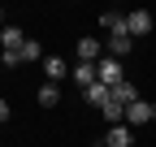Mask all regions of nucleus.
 I'll list each match as a JSON object with an SVG mask.
<instances>
[{
    "instance_id": "0eeeda50",
    "label": "nucleus",
    "mask_w": 156,
    "mask_h": 147,
    "mask_svg": "<svg viewBox=\"0 0 156 147\" xmlns=\"http://www.w3.org/2000/svg\"><path fill=\"white\" fill-rule=\"evenodd\" d=\"M113 104H122V108L139 104V91H134V82H117V87H113Z\"/></svg>"
},
{
    "instance_id": "dca6fc26",
    "label": "nucleus",
    "mask_w": 156,
    "mask_h": 147,
    "mask_svg": "<svg viewBox=\"0 0 156 147\" xmlns=\"http://www.w3.org/2000/svg\"><path fill=\"white\" fill-rule=\"evenodd\" d=\"M152 13H156V9H152Z\"/></svg>"
},
{
    "instance_id": "1a4fd4ad",
    "label": "nucleus",
    "mask_w": 156,
    "mask_h": 147,
    "mask_svg": "<svg viewBox=\"0 0 156 147\" xmlns=\"http://www.w3.org/2000/svg\"><path fill=\"white\" fill-rule=\"evenodd\" d=\"M74 82L83 87V91H87V87H95V82H100V74H95V65H74Z\"/></svg>"
},
{
    "instance_id": "39448f33",
    "label": "nucleus",
    "mask_w": 156,
    "mask_h": 147,
    "mask_svg": "<svg viewBox=\"0 0 156 147\" xmlns=\"http://www.w3.org/2000/svg\"><path fill=\"white\" fill-rule=\"evenodd\" d=\"M83 100H87V104H95V108H100V113H104V108L113 104V87H104V82H95V87H87V91H83Z\"/></svg>"
},
{
    "instance_id": "20e7f679",
    "label": "nucleus",
    "mask_w": 156,
    "mask_h": 147,
    "mask_svg": "<svg viewBox=\"0 0 156 147\" xmlns=\"http://www.w3.org/2000/svg\"><path fill=\"white\" fill-rule=\"evenodd\" d=\"M104 143H108V147H134V130H130L126 121H117V125H108Z\"/></svg>"
},
{
    "instance_id": "9b49d317",
    "label": "nucleus",
    "mask_w": 156,
    "mask_h": 147,
    "mask_svg": "<svg viewBox=\"0 0 156 147\" xmlns=\"http://www.w3.org/2000/svg\"><path fill=\"white\" fill-rule=\"evenodd\" d=\"M39 104H44V108H56V104H61V87H56V82H44V87H39Z\"/></svg>"
},
{
    "instance_id": "f03ea898",
    "label": "nucleus",
    "mask_w": 156,
    "mask_h": 147,
    "mask_svg": "<svg viewBox=\"0 0 156 147\" xmlns=\"http://www.w3.org/2000/svg\"><path fill=\"white\" fill-rule=\"evenodd\" d=\"M95 74H100V82H104V87H117V82H126V74H122V61H117V56H104L100 65H95Z\"/></svg>"
},
{
    "instance_id": "6e6552de",
    "label": "nucleus",
    "mask_w": 156,
    "mask_h": 147,
    "mask_svg": "<svg viewBox=\"0 0 156 147\" xmlns=\"http://www.w3.org/2000/svg\"><path fill=\"white\" fill-rule=\"evenodd\" d=\"M44 74H48V82H61L65 74H69V65H65V56H44Z\"/></svg>"
},
{
    "instance_id": "9d476101",
    "label": "nucleus",
    "mask_w": 156,
    "mask_h": 147,
    "mask_svg": "<svg viewBox=\"0 0 156 147\" xmlns=\"http://www.w3.org/2000/svg\"><path fill=\"white\" fill-rule=\"evenodd\" d=\"M130 43H134L130 35H108V56H117V61H122L126 52H130Z\"/></svg>"
},
{
    "instance_id": "4468645a",
    "label": "nucleus",
    "mask_w": 156,
    "mask_h": 147,
    "mask_svg": "<svg viewBox=\"0 0 156 147\" xmlns=\"http://www.w3.org/2000/svg\"><path fill=\"white\" fill-rule=\"evenodd\" d=\"M152 113H156V104H152Z\"/></svg>"
},
{
    "instance_id": "ddd939ff",
    "label": "nucleus",
    "mask_w": 156,
    "mask_h": 147,
    "mask_svg": "<svg viewBox=\"0 0 156 147\" xmlns=\"http://www.w3.org/2000/svg\"><path fill=\"white\" fill-rule=\"evenodd\" d=\"M0 61H5V69H13V65H22V52H5Z\"/></svg>"
},
{
    "instance_id": "f257e3e1",
    "label": "nucleus",
    "mask_w": 156,
    "mask_h": 147,
    "mask_svg": "<svg viewBox=\"0 0 156 147\" xmlns=\"http://www.w3.org/2000/svg\"><path fill=\"white\" fill-rule=\"evenodd\" d=\"M152 22H156V13H147V9H134V13H126V30H130V39L147 35V30H152Z\"/></svg>"
},
{
    "instance_id": "f8f14e48",
    "label": "nucleus",
    "mask_w": 156,
    "mask_h": 147,
    "mask_svg": "<svg viewBox=\"0 0 156 147\" xmlns=\"http://www.w3.org/2000/svg\"><path fill=\"white\" fill-rule=\"evenodd\" d=\"M39 56H44V43L26 39V48H22V61H39Z\"/></svg>"
},
{
    "instance_id": "2eb2a0df",
    "label": "nucleus",
    "mask_w": 156,
    "mask_h": 147,
    "mask_svg": "<svg viewBox=\"0 0 156 147\" xmlns=\"http://www.w3.org/2000/svg\"><path fill=\"white\" fill-rule=\"evenodd\" d=\"M100 147H108V143H100Z\"/></svg>"
},
{
    "instance_id": "7ed1b4c3",
    "label": "nucleus",
    "mask_w": 156,
    "mask_h": 147,
    "mask_svg": "<svg viewBox=\"0 0 156 147\" xmlns=\"http://www.w3.org/2000/svg\"><path fill=\"white\" fill-rule=\"evenodd\" d=\"M147 121H156V113H152L147 100H139V104L126 108V125H130V130H134V125H147Z\"/></svg>"
},
{
    "instance_id": "423d86ee",
    "label": "nucleus",
    "mask_w": 156,
    "mask_h": 147,
    "mask_svg": "<svg viewBox=\"0 0 156 147\" xmlns=\"http://www.w3.org/2000/svg\"><path fill=\"white\" fill-rule=\"evenodd\" d=\"M100 26H104L108 35H130V30H126V13H117V9L100 13Z\"/></svg>"
}]
</instances>
